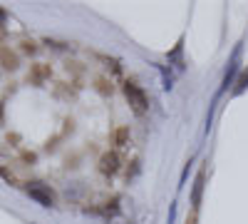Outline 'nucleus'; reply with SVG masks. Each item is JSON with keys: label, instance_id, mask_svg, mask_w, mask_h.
Instances as JSON below:
<instances>
[{"label": "nucleus", "instance_id": "1", "mask_svg": "<svg viewBox=\"0 0 248 224\" xmlns=\"http://www.w3.org/2000/svg\"><path fill=\"white\" fill-rule=\"evenodd\" d=\"M124 92H127L129 103L134 105V110H137V112H144V110H147V97H144V92H141L137 85L127 83V85H124Z\"/></svg>", "mask_w": 248, "mask_h": 224}, {"label": "nucleus", "instance_id": "2", "mask_svg": "<svg viewBox=\"0 0 248 224\" xmlns=\"http://www.w3.org/2000/svg\"><path fill=\"white\" fill-rule=\"evenodd\" d=\"M99 170L105 172V174H117V172L122 170V165H119V155H117V152L102 155V159H99Z\"/></svg>", "mask_w": 248, "mask_h": 224}, {"label": "nucleus", "instance_id": "3", "mask_svg": "<svg viewBox=\"0 0 248 224\" xmlns=\"http://www.w3.org/2000/svg\"><path fill=\"white\" fill-rule=\"evenodd\" d=\"M28 192H30V197L32 199H37L40 205H45V207H50L52 205V192L47 190V187H43V185H30L28 187Z\"/></svg>", "mask_w": 248, "mask_h": 224}]
</instances>
